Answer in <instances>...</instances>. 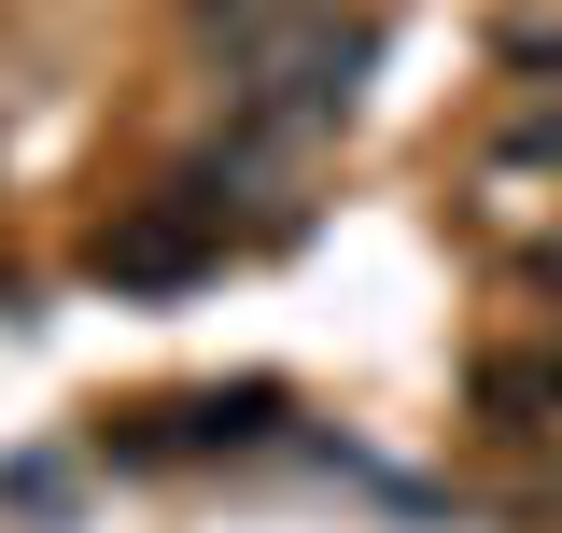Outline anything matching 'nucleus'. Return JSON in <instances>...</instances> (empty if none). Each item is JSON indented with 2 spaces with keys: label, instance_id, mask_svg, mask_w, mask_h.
Here are the masks:
<instances>
[{
  "label": "nucleus",
  "instance_id": "1",
  "mask_svg": "<svg viewBox=\"0 0 562 533\" xmlns=\"http://www.w3.org/2000/svg\"><path fill=\"white\" fill-rule=\"evenodd\" d=\"M85 266H99L113 295H169V281H198V266H211V225H198V197H155L140 225H113Z\"/></svg>",
  "mask_w": 562,
  "mask_h": 533
}]
</instances>
